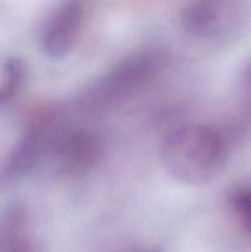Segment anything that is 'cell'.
I'll return each instance as SVG.
<instances>
[{
    "label": "cell",
    "mask_w": 251,
    "mask_h": 252,
    "mask_svg": "<svg viewBox=\"0 0 251 252\" xmlns=\"http://www.w3.org/2000/svg\"><path fill=\"white\" fill-rule=\"evenodd\" d=\"M24 79V65L16 58H11L5 62L2 66L1 81H0V105L9 102L17 90Z\"/></svg>",
    "instance_id": "9c48e42d"
},
{
    "label": "cell",
    "mask_w": 251,
    "mask_h": 252,
    "mask_svg": "<svg viewBox=\"0 0 251 252\" xmlns=\"http://www.w3.org/2000/svg\"><path fill=\"white\" fill-rule=\"evenodd\" d=\"M123 252H160L157 249H149V248H134V249H129V250H126Z\"/></svg>",
    "instance_id": "8fae6325"
},
{
    "label": "cell",
    "mask_w": 251,
    "mask_h": 252,
    "mask_svg": "<svg viewBox=\"0 0 251 252\" xmlns=\"http://www.w3.org/2000/svg\"><path fill=\"white\" fill-rule=\"evenodd\" d=\"M161 66L162 57L157 52H134L86 86L76 98V107L88 115L116 110L144 90Z\"/></svg>",
    "instance_id": "7a4b0ae2"
},
{
    "label": "cell",
    "mask_w": 251,
    "mask_h": 252,
    "mask_svg": "<svg viewBox=\"0 0 251 252\" xmlns=\"http://www.w3.org/2000/svg\"><path fill=\"white\" fill-rule=\"evenodd\" d=\"M57 128H52L51 121H36L29 126L5 162L2 177L6 180L20 179L44 166Z\"/></svg>",
    "instance_id": "8992f818"
},
{
    "label": "cell",
    "mask_w": 251,
    "mask_h": 252,
    "mask_svg": "<svg viewBox=\"0 0 251 252\" xmlns=\"http://www.w3.org/2000/svg\"><path fill=\"white\" fill-rule=\"evenodd\" d=\"M0 252H39L31 214L21 203L0 209Z\"/></svg>",
    "instance_id": "52a82bcc"
},
{
    "label": "cell",
    "mask_w": 251,
    "mask_h": 252,
    "mask_svg": "<svg viewBox=\"0 0 251 252\" xmlns=\"http://www.w3.org/2000/svg\"><path fill=\"white\" fill-rule=\"evenodd\" d=\"M84 0H64L48 15L41 29L39 44L48 58L62 59L78 46L86 24Z\"/></svg>",
    "instance_id": "5b68a950"
},
{
    "label": "cell",
    "mask_w": 251,
    "mask_h": 252,
    "mask_svg": "<svg viewBox=\"0 0 251 252\" xmlns=\"http://www.w3.org/2000/svg\"><path fill=\"white\" fill-rule=\"evenodd\" d=\"M159 158L170 179L186 186H203L223 171L228 147L216 128L192 123L174 128L165 135Z\"/></svg>",
    "instance_id": "6da1fadb"
},
{
    "label": "cell",
    "mask_w": 251,
    "mask_h": 252,
    "mask_svg": "<svg viewBox=\"0 0 251 252\" xmlns=\"http://www.w3.org/2000/svg\"><path fill=\"white\" fill-rule=\"evenodd\" d=\"M241 94L246 106L251 111V62L245 66L241 76Z\"/></svg>",
    "instance_id": "30bf717a"
},
{
    "label": "cell",
    "mask_w": 251,
    "mask_h": 252,
    "mask_svg": "<svg viewBox=\"0 0 251 252\" xmlns=\"http://www.w3.org/2000/svg\"><path fill=\"white\" fill-rule=\"evenodd\" d=\"M105 150L102 134L93 128L57 129L44 166L59 176H81L102 161Z\"/></svg>",
    "instance_id": "277c9868"
},
{
    "label": "cell",
    "mask_w": 251,
    "mask_h": 252,
    "mask_svg": "<svg viewBox=\"0 0 251 252\" xmlns=\"http://www.w3.org/2000/svg\"><path fill=\"white\" fill-rule=\"evenodd\" d=\"M228 206L239 228L251 239V184L234 187L228 193Z\"/></svg>",
    "instance_id": "ba28073f"
},
{
    "label": "cell",
    "mask_w": 251,
    "mask_h": 252,
    "mask_svg": "<svg viewBox=\"0 0 251 252\" xmlns=\"http://www.w3.org/2000/svg\"><path fill=\"white\" fill-rule=\"evenodd\" d=\"M251 24V0H192L180 25L187 37L211 47H224L245 34Z\"/></svg>",
    "instance_id": "3957f363"
}]
</instances>
